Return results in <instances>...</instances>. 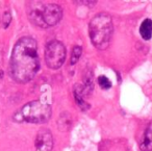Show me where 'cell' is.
Listing matches in <instances>:
<instances>
[{"instance_id":"cell-1","label":"cell","mask_w":152,"mask_h":151,"mask_svg":"<svg viewBox=\"0 0 152 151\" xmlns=\"http://www.w3.org/2000/svg\"><path fill=\"white\" fill-rule=\"evenodd\" d=\"M40 69L38 43L31 37H23L17 41L10 62V75L18 84L30 81Z\"/></svg>"},{"instance_id":"cell-2","label":"cell","mask_w":152,"mask_h":151,"mask_svg":"<svg viewBox=\"0 0 152 151\" xmlns=\"http://www.w3.org/2000/svg\"><path fill=\"white\" fill-rule=\"evenodd\" d=\"M113 34L114 24L108 14L100 13L92 18L89 24V34L94 47L99 50H105L110 46Z\"/></svg>"},{"instance_id":"cell-3","label":"cell","mask_w":152,"mask_h":151,"mask_svg":"<svg viewBox=\"0 0 152 151\" xmlns=\"http://www.w3.org/2000/svg\"><path fill=\"white\" fill-rule=\"evenodd\" d=\"M28 17L34 25L41 28H48L61 21L63 10L55 3L30 2Z\"/></svg>"},{"instance_id":"cell-4","label":"cell","mask_w":152,"mask_h":151,"mask_svg":"<svg viewBox=\"0 0 152 151\" xmlns=\"http://www.w3.org/2000/svg\"><path fill=\"white\" fill-rule=\"evenodd\" d=\"M52 115L51 105L41 100H34L26 103L14 115L17 122H27L34 124H43L49 121Z\"/></svg>"},{"instance_id":"cell-5","label":"cell","mask_w":152,"mask_h":151,"mask_svg":"<svg viewBox=\"0 0 152 151\" xmlns=\"http://www.w3.org/2000/svg\"><path fill=\"white\" fill-rule=\"evenodd\" d=\"M67 56L65 45L57 40L50 41L45 47V63L47 67L52 70H57L64 65Z\"/></svg>"},{"instance_id":"cell-6","label":"cell","mask_w":152,"mask_h":151,"mask_svg":"<svg viewBox=\"0 0 152 151\" xmlns=\"http://www.w3.org/2000/svg\"><path fill=\"white\" fill-rule=\"evenodd\" d=\"M54 140L51 131L48 128H42L38 131L34 139L36 151H51L53 149Z\"/></svg>"},{"instance_id":"cell-7","label":"cell","mask_w":152,"mask_h":151,"mask_svg":"<svg viewBox=\"0 0 152 151\" xmlns=\"http://www.w3.org/2000/svg\"><path fill=\"white\" fill-rule=\"evenodd\" d=\"M140 148L142 151H152V122H150L146 127L140 143Z\"/></svg>"},{"instance_id":"cell-8","label":"cell","mask_w":152,"mask_h":151,"mask_svg":"<svg viewBox=\"0 0 152 151\" xmlns=\"http://www.w3.org/2000/svg\"><path fill=\"white\" fill-rule=\"evenodd\" d=\"M73 94H74V98H75V101H76V103H77V105H78L83 111H88V109L90 108V104L83 99V94H85V93H83V86H75Z\"/></svg>"},{"instance_id":"cell-9","label":"cell","mask_w":152,"mask_h":151,"mask_svg":"<svg viewBox=\"0 0 152 151\" xmlns=\"http://www.w3.org/2000/svg\"><path fill=\"white\" fill-rule=\"evenodd\" d=\"M140 34L144 40L148 41L152 37V20L145 19L140 26Z\"/></svg>"},{"instance_id":"cell-10","label":"cell","mask_w":152,"mask_h":151,"mask_svg":"<svg viewBox=\"0 0 152 151\" xmlns=\"http://www.w3.org/2000/svg\"><path fill=\"white\" fill-rule=\"evenodd\" d=\"M72 125V120L71 116L68 113H63L59 115V118L57 120V126H58V129L61 131H67L70 129Z\"/></svg>"},{"instance_id":"cell-11","label":"cell","mask_w":152,"mask_h":151,"mask_svg":"<svg viewBox=\"0 0 152 151\" xmlns=\"http://www.w3.org/2000/svg\"><path fill=\"white\" fill-rule=\"evenodd\" d=\"M81 53H83V48L79 45H75L72 49L71 52V59H70V62H71V65H75L77 62L79 61L81 56Z\"/></svg>"},{"instance_id":"cell-12","label":"cell","mask_w":152,"mask_h":151,"mask_svg":"<svg viewBox=\"0 0 152 151\" xmlns=\"http://www.w3.org/2000/svg\"><path fill=\"white\" fill-rule=\"evenodd\" d=\"M98 84H99L100 88L103 89V90H108V89L112 88V82H110V80L104 75H101L98 77Z\"/></svg>"},{"instance_id":"cell-13","label":"cell","mask_w":152,"mask_h":151,"mask_svg":"<svg viewBox=\"0 0 152 151\" xmlns=\"http://www.w3.org/2000/svg\"><path fill=\"white\" fill-rule=\"evenodd\" d=\"M12 22V14L10 11H5L4 14H3V17L1 19V23L3 25V28H7L10 26Z\"/></svg>"},{"instance_id":"cell-14","label":"cell","mask_w":152,"mask_h":151,"mask_svg":"<svg viewBox=\"0 0 152 151\" xmlns=\"http://www.w3.org/2000/svg\"><path fill=\"white\" fill-rule=\"evenodd\" d=\"M0 25H1V19H0Z\"/></svg>"}]
</instances>
